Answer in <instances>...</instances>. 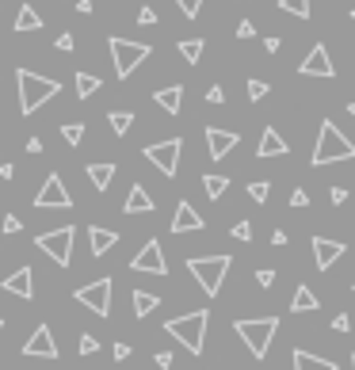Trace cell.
Masks as SVG:
<instances>
[{
	"mask_svg": "<svg viewBox=\"0 0 355 370\" xmlns=\"http://www.w3.org/2000/svg\"><path fill=\"white\" fill-rule=\"evenodd\" d=\"M336 161H355V141L344 138V134L336 130V123L325 119L321 134H317V145H314V156H310V165L325 168V165H336Z\"/></svg>",
	"mask_w": 355,
	"mask_h": 370,
	"instance_id": "cell-1",
	"label": "cell"
},
{
	"mask_svg": "<svg viewBox=\"0 0 355 370\" xmlns=\"http://www.w3.org/2000/svg\"><path fill=\"white\" fill-rule=\"evenodd\" d=\"M16 88H19V115H34L46 99L58 96L61 84L50 81V76L31 73V69H16Z\"/></svg>",
	"mask_w": 355,
	"mask_h": 370,
	"instance_id": "cell-2",
	"label": "cell"
},
{
	"mask_svg": "<svg viewBox=\"0 0 355 370\" xmlns=\"http://www.w3.org/2000/svg\"><path fill=\"white\" fill-rule=\"evenodd\" d=\"M207 325H210V313L195 309V313H183V317H172V321L165 325V332L172 340H180L191 355H199V351H203V344H207Z\"/></svg>",
	"mask_w": 355,
	"mask_h": 370,
	"instance_id": "cell-3",
	"label": "cell"
},
{
	"mask_svg": "<svg viewBox=\"0 0 355 370\" xmlns=\"http://www.w3.org/2000/svg\"><path fill=\"white\" fill-rule=\"evenodd\" d=\"M230 267H233V256H191V260H187L191 279H195L199 287L207 290L210 298L222 290V282H225V275H230Z\"/></svg>",
	"mask_w": 355,
	"mask_h": 370,
	"instance_id": "cell-4",
	"label": "cell"
},
{
	"mask_svg": "<svg viewBox=\"0 0 355 370\" xmlns=\"http://www.w3.org/2000/svg\"><path fill=\"white\" fill-rule=\"evenodd\" d=\"M237 336L245 340V347L252 351V359H264L272 351V340H275V329H279V317H256V321H237L233 325Z\"/></svg>",
	"mask_w": 355,
	"mask_h": 370,
	"instance_id": "cell-5",
	"label": "cell"
},
{
	"mask_svg": "<svg viewBox=\"0 0 355 370\" xmlns=\"http://www.w3.org/2000/svg\"><path fill=\"white\" fill-rule=\"evenodd\" d=\"M34 245L58 263V267H69L73 263V225H61V229H50V233H39Z\"/></svg>",
	"mask_w": 355,
	"mask_h": 370,
	"instance_id": "cell-6",
	"label": "cell"
},
{
	"mask_svg": "<svg viewBox=\"0 0 355 370\" xmlns=\"http://www.w3.org/2000/svg\"><path fill=\"white\" fill-rule=\"evenodd\" d=\"M111 58H115V76L119 81H126V76L134 73V69L141 65V61L149 58V46L145 42H126V39H111Z\"/></svg>",
	"mask_w": 355,
	"mask_h": 370,
	"instance_id": "cell-7",
	"label": "cell"
},
{
	"mask_svg": "<svg viewBox=\"0 0 355 370\" xmlns=\"http://www.w3.org/2000/svg\"><path fill=\"white\" fill-rule=\"evenodd\" d=\"M180 149H183L180 138L157 141V145H145V161H149V165H157L161 176H168V180H172V176L180 172Z\"/></svg>",
	"mask_w": 355,
	"mask_h": 370,
	"instance_id": "cell-8",
	"label": "cell"
},
{
	"mask_svg": "<svg viewBox=\"0 0 355 370\" xmlns=\"http://www.w3.org/2000/svg\"><path fill=\"white\" fill-rule=\"evenodd\" d=\"M73 298L84 305V309L96 313V317H111V279H108V275L96 279V282H88V287H81Z\"/></svg>",
	"mask_w": 355,
	"mask_h": 370,
	"instance_id": "cell-9",
	"label": "cell"
},
{
	"mask_svg": "<svg viewBox=\"0 0 355 370\" xmlns=\"http://www.w3.org/2000/svg\"><path fill=\"white\" fill-rule=\"evenodd\" d=\"M34 206L39 210H69L73 206V195L65 191V183H61V176H46V183H42V191L34 195Z\"/></svg>",
	"mask_w": 355,
	"mask_h": 370,
	"instance_id": "cell-10",
	"label": "cell"
},
{
	"mask_svg": "<svg viewBox=\"0 0 355 370\" xmlns=\"http://www.w3.org/2000/svg\"><path fill=\"white\" fill-rule=\"evenodd\" d=\"M130 271H141V275H168V263H165V252H161V240H145L138 256L130 260Z\"/></svg>",
	"mask_w": 355,
	"mask_h": 370,
	"instance_id": "cell-11",
	"label": "cell"
},
{
	"mask_svg": "<svg viewBox=\"0 0 355 370\" xmlns=\"http://www.w3.org/2000/svg\"><path fill=\"white\" fill-rule=\"evenodd\" d=\"M23 355H31V359H58V340H54V332H50L46 325H39V329L31 332V340L23 344Z\"/></svg>",
	"mask_w": 355,
	"mask_h": 370,
	"instance_id": "cell-12",
	"label": "cell"
},
{
	"mask_svg": "<svg viewBox=\"0 0 355 370\" xmlns=\"http://www.w3.org/2000/svg\"><path fill=\"white\" fill-rule=\"evenodd\" d=\"M298 73H302V76H325V81H329V76H336V65L329 61V50L317 42V46L306 54V61L298 65Z\"/></svg>",
	"mask_w": 355,
	"mask_h": 370,
	"instance_id": "cell-13",
	"label": "cell"
},
{
	"mask_svg": "<svg viewBox=\"0 0 355 370\" xmlns=\"http://www.w3.org/2000/svg\"><path fill=\"white\" fill-rule=\"evenodd\" d=\"M203 214H195V206L187 203V198H180V203H176V214H172V225H168V229L172 233H199L203 229Z\"/></svg>",
	"mask_w": 355,
	"mask_h": 370,
	"instance_id": "cell-14",
	"label": "cell"
},
{
	"mask_svg": "<svg viewBox=\"0 0 355 370\" xmlns=\"http://www.w3.org/2000/svg\"><path fill=\"white\" fill-rule=\"evenodd\" d=\"M344 240H332V237H314V260H317V271H329L332 263L344 256Z\"/></svg>",
	"mask_w": 355,
	"mask_h": 370,
	"instance_id": "cell-15",
	"label": "cell"
},
{
	"mask_svg": "<svg viewBox=\"0 0 355 370\" xmlns=\"http://www.w3.org/2000/svg\"><path fill=\"white\" fill-rule=\"evenodd\" d=\"M0 287L8 290V294H16V298H34V275H31V267H16V271L0 282Z\"/></svg>",
	"mask_w": 355,
	"mask_h": 370,
	"instance_id": "cell-16",
	"label": "cell"
},
{
	"mask_svg": "<svg viewBox=\"0 0 355 370\" xmlns=\"http://www.w3.org/2000/svg\"><path fill=\"white\" fill-rule=\"evenodd\" d=\"M237 141L241 138L233 130H218V126H210V130H207V145H210V156H214V161H222V156L237 145Z\"/></svg>",
	"mask_w": 355,
	"mask_h": 370,
	"instance_id": "cell-17",
	"label": "cell"
},
{
	"mask_svg": "<svg viewBox=\"0 0 355 370\" xmlns=\"http://www.w3.org/2000/svg\"><path fill=\"white\" fill-rule=\"evenodd\" d=\"M290 359H294V370H340L332 359H321V355H310L306 347H294V351H290Z\"/></svg>",
	"mask_w": 355,
	"mask_h": 370,
	"instance_id": "cell-18",
	"label": "cell"
},
{
	"mask_svg": "<svg viewBox=\"0 0 355 370\" xmlns=\"http://www.w3.org/2000/svg\"><path fill=\"white\" fill-rule=\"evenodd\" d=\"M283 153H290V145L279 138L275 126H267L264 138H260V145H256V156H264V161H267V156H283Z\"/></svg>",
	"mask_w": 355,
	"mask_h": 370,
	"instance_id": "cell-19",
	"label": "cell"
},
{
	"mask_svg": "<svg viewBox=\"0 0 355 370\" xmlns=\"http://www.w3.org/2000/svg\"><path fill=\"white\" fill-rule=\"evenodd\" d=\"M157 107H165V115H180V103H183V88L180 84H168V88H157L153 92Z\"/></svg>",
	"mask_w": 355,
	"mask_h": 370,
	"instance_id": "cell-20",
	"label": "cell"
},
{
	"mask_svg": "<svg viewBox=\"0 0 355 370\" xmlns=\"http://www.w3.org/2000/svg\"><path fill=\"white\" fill-rule=\"evenodd\" d=\"M123 210H126V214H149V210H153V198H149V191L141 187V183H134V187H130Z\"/></svg>",
	"mask_w": 355,
	"mask_h": 370,
	"instance_id": "cell-21",
	"label": "cell"
},
{
	"mask_svg": "<svg viewBox=\"0 0 355 370\" xmlns=\"http://www.w3.org/2000/svg\"><path fill=\"white\" fill-rule=\"evenodd\" d=\"M88 240H92V256H103L108 248L119 245V233H115V229H99V225H92V229H88Z\"/></svg>",
	"mask_w": 355,
	"mask_h": 370,
	"instance_id": "cell-22",
	"label": "cell"
},
{
	"mask_svg": "<svg viewBox=\"0 0 355 370\" xmlns=\"http://www.w3.org/2000/svg\"><path fill=\"white\" fill-rule=\"evenodd\" d=\"M317 305H321V298H314L310 287H298L294 298H290V313H314Z\"/></svg>",
	"mask_w": 355,
	"mask_h": 370,
	"instance_id": "cell-23",
	"label": "cell"
},
{
	"mask_svg": "<svg viewBox=\"0 0 355 370\" xmlns=\"http://www.w3.org/2000/svg\"><path fill=\"white\" fill-rule=\"evenodd\" d=\"M130 298H134V317H149V313L161 305V298L153 294V290H134Z\"/></svg>",
	"mask_w": 355,
	"mask_h": 370,
	"instance_id": "cell-24",
	"label": "cell"
},
{
	"mask_svg": "<svg viewBox=\"0 0 355 370\" xmlns=\"http://www.w3.org/2000/svg\"><path fill=\"white\" fill-rule=\"evenodd\" d=\"M88 180L96 183V191H108L115 180V165H88Z\"/></svg>",
	"mask_w": 355,
	"mask_h": 370,
	"instance_id": "cell-25",
	"label": "cell"
},
{
	"mask_svg": "<svg viewBox=\"0 0 355 370\" xmlns=\"http://www.w3.org/2000/svg\"><path fill=\"white\" fill-rule=\"evenodd\" d=\"M12 27H16V31H39V27H42V16L31 8V4H23V8H19V16H16V23H12Z\"/></svg>",
	"mask_w": 355,
	"mask_h": 370,
	"instance_id": "cell-26",
	"label": "cell"
},
{
	"mask_svg": "<svg viewBox=\"0 0 355 370\" xmlns=\"http://www.w3.org/2000/svg\"><path fill=\"white\" fill-rule=\"evenodd\" d=\"M225 187H230V176H203V191H207V198H222Z\"/></svg>",
	"mask_w": 355,
	"mask_h": 370,
	"instance_id": "cell-27",
	"label": "cell"
},
{
	"mask_svg": "<svg viewBox=\"0 0 355 370\" xmlns=\"http://www.w3.org/2000/svg\"><path fill=\"white\" fill-rule=\"evenodd\" d=\"M203 50H207V42H203V39H183V42H180L183 61H191V65H195V61L203 58Z\"/></svg>",
	"mask_w": 355,
	"mask_h": 370,
	"instance_id": "cell-28",
	"label": "cell"
},
{
	"mask_svg": "<svg viewBox=\"0 0 355 370\" xmlns=\"http://www.w3.org/2000/svg\"><path fill=\"white\" fill-rule=\"evenodd\" d=\"M73 84H77V96L81 99H88L92 92H99V76H92V73H77Z\"/></svg>",
	"mask_w": 355,
	"mask_h": 370,
	"instance_id": "cell-29",
	"label": "cell"
},
{
	"mask_svg": "<svg viewBox=\"0 0 355 370\" xmlns=\"http://www.w3.org/2000/svg\"><path fill=\"white\" fill-rule=\"evenodd\" d=\"M108 123H111V130H115V138H123V134L130 130L134 115H130V111H111V115H108Z\"/></svg>",
	"mask_w": 355,
	"mask_h": 370,
	"instance_id": "cell-30",
	"label": "cell"
},
{
	"mask_svg": "<svg viewBox=\"0 0 355 370\" xmlns=\"http://www.w3.org/2000/svg\"><path fill=\"white\" fill-rule=\"evenodd\" d=\"M279 12L298 16V19H310V0H279Z\"/></svg>",
	"mask_w": 355,
	"mask_h": 370,
	"instance_id": "cell-31",
	"label": "cell"
},
{
	"mask_svg": "<svg viewBox=\"0 0 355 370\" xmlns=\"http://www.w3.org/2000/svg\"><path fill=\"white\" fill-rule=\"evenodd\" d=\"M267 195H272V183H267V180H252V183H248V198H252V203H267Z\"/></svg>",
	"mask_w": 355,
	"mask_h": 370,
	"instance_id": "cell-32",
	"label": "cell"
},
{
	"mask_svg": "<svg viewBox=\"0 0 355 370\" xmlns=\"http://www.w3.org/2000/svg\"><path fill=\"white\" fill-rule=\"evenodd\" d=\"M61 138H65L69 145H81V138H84V126H81V123H65V126H61Z\"/></svg>",
	"mask_w": 355,
	"mask_h": 370,
	"instance_id": "cell-33",
	"label": "cell"
},
{
	"mask_svg": "<svg viewBox=\"0 0 355 370\" xmlns=\"http://www.w3.org/2000/svg\"><path fill=\"white\" fill-rule=\"evenodd\" d=\"M267 92H272V88H267L264 81H256V76H252V81H248V99H252V103H256V99H264Z\"/></svg>",
	"mask_w": 355,
	"mask_h": 370,
	"instance_id": "cell-34",
	"label": "cell"
},
{
	"mask_svg": "<svg viewBox=\"0 0 355 370\" xmlns=\"http://www.w3.org/2000/svg\"><path fill=\"white\" fill-rule=\"evenodd\" d=\"M176 4H180V12H183L187 19H195L199 8H203V0H176Z\"/></svg>",
	"mask_w": 355,
	"mask_h": 370,
	"instance_id": "cell-35",
	"label": "cell"
},
{
	"mask_svg": "<svg viewBox=\"0 0 355 370\" xmlns=\"http://www.w3.org/2000/svg\"><path fill=\"white\" fill-rule=\"evenodd\" d=\"M256 282H260V287H275V271H272V267H260V271H256Z\"/></svg>",
	"mask_w": 355,
	"mask_h": 370,
	"instance_id": "cell-36",
	"label": "cell"
},
{
	"mask_svg": "<svg viewBox=\"0 0 355 370\" xmlns=\"http://www.w3.org/2000/svg\"><path fill=\"white\" fill-rule=\"evenodd\" d=\"M233 237H237V240H252V225L237 222V225H233Z\"/></svg>",
	"mask_w": 355,
	"mask_h": 370,
	"instance_id": "cell-37",
	"label": "cell"
},
{
	"mask_svg": "<svg viewBox=\"0 0 355 370\" xmlns=\"http://www.w3.org/2000/svg\"><path fill=\"white\" fill-rule=\"evenodd\" d=\"M252 34H256L252 19H241V23H237V39H252Z\"/></svg>",
	"mask_w": 355,
	"mask_h": 370,
	"instance_id": "cell-38",
	"label": "cell"
},
{
	"mask_svg": "<svg viewBox=\"0 0 355 370\" xmlns=\"http://www.w3.org/2000/svg\"><path fill=\"white\" fill-rule=\"evenodd\" d=\"M19 229H23V222H19L16 214H8V218H4V233H8V237H12V233H19Z\"/></svg>",
	"mask_w": 355,
	"mask_h": 370,
	"instance_id": "cell-39",
	"label": "cell"
},
{
	"mask_svg": "<svg viewBox=\"0 0 355 370\" xmlns=\"http://www.w3.org/2000/svg\"><path fill=\"white\" fill-rule=\"evenodd\" d=\"M96 336H88V332H84V336H81V355H92V351H96Z\"/></svg>",
	"mask_w": 355,
	"mask_h": 370,
	"instance_id": "cell-40",
	"label": "cell"
},
{
	"mask_svg": "<svg viewBox=\"0 0 355 370\" xmlns=\"http://www.w3.org/2000/svg\"><path fill=\"white\" fill-rule=\"evenodd\" d=\"M138 23H141V27H153V23H157V12H153V8H141Z\"/></svg>",
	"mask_w": 355,
	"mask_h": 370,
	"instance_id": "cell-41",
	"label": "cell"
},
{
	"mask_svg": "<svg viewBox=\"0 0 355 370\" xmlns=\"http://www.w3.org/2000/svg\"><path fill=\"white\" fill-rule=\"evenodd\" d=\"M336 332H352V321H347V313H336V321H332Z\"/></svg>",
	"mask_w": 355,
	"mask_h": 370,
	"instance_id": "cell-42",
	"label": "cell"
},
{
	"mask_svg": "<svg viewBox=\"0 0 355 370\" xmlns=\"http://www.w3.org/2000/svg\"><path fill=\"white\" fill-rule=\"evenodd\" d=\"M153 362H157L161 370H168V367H172V351H157V355H153Z\"/></svg>",
	"mask_w": 355,
	"mask_h": 370,
	"instance_id": "cell-43",
	"label": "cell"
},
{
	"mask_svg": "<svg viewBox=\"0 0 355 370\" xmlns=\"http://www.w3.org/2000/svg\"><path fill=\"white\" fill-rule=\"evenodd\" d=\"M306 203H310V195H306V191H302V187H298L294 195H290V206H306Z\"/></svg>",
	"mask_w": 355,
	"mask_h": 370,
	"instance_id": "cell-44",
	"label": "cell"
},
{
	"mask_svg": "<svg viewBox=\"0 0 355 370\" xmlns=\"http://www.w3.org/2000/svg\"><path fill=\"white\" fill-rule=\"evenodd\" d=\"M222 99H225V92H222V88H218V84H214V88H210V92H207V103H222Z\"/></svg>",
	"mask_w": 355,
	"mask_h": 370,
	"instance_id": "cell-45",
	"label": "cell"
},
{
	"mask_svg": "<svg viewBox=\"0 0 355 370\" xmlns=\"http://www.w3.org/2000/svg\"><path fill=\"white\" fill-rule=\"evenodd\" d=\"M329 198L340 206V203H347V191H344V187H332V191H329Z\"/></svg>",
	"mask_w": 355,
	"mask_h": 370,
	"instance_id": "cell-46",
	"label": "cell"
},
{
	"mask_svg": "<svg viewBox=\"0 0 355 370\" xmlns=\"http://www.w3.org/2000/svg\"><path fill=\"white\" fill-rule=\"evenodd\" d=\"M287 240H290V237H287V233H283V229H275V233H272V245H275V248H283V245H287Z\"/></svg>",
	"mask_w": 355,
	"mask_h": 370,
	"instance_id": "cell-47",
	"label": "cell"
},
{
	"mask_svg": "<svg viewBox=\"0 0 355 370\" xmlns=\"http://www.w3.org/2000/svg\"><path fill=\"white\" fill-rule=\"evenodd\" d=\"M58 50H73V34H58Z\"/></svg>",
	"mask_w": 355,
	"mask_h": 370,
	"instance_id": "cell-48",
	"label": "cell"
},
{
	"mask_svg": "<svg viewBox=\"0 0 355 370\" xmlns=\"http://www.w3.org/2000/svg\"><path fill=\"white\" fill-rule=\"evenodd\" d=\"M27 153H42V138H27Z\"/></svg>",
	"mask_w": 355,
	"mask_h": 370,
	"instance_id": "cell-49",
	"label": "cell"
},
{
	"mask_svg": "<svg viewBox=\"0 0 355 370\" xmlns=\"http://www.w3.org/2000/svg\"><path fill=\"white\" fill-rule=\"evenodd\" d=\"M115 359H130V347H126V344H115Z\"/></svg>",
	"mask_w": 355,
	"mask_h": 370,
	"instance_id": "cell-50",
	"label": "cell"
},
{
	"mask_svg": "<svg viewBox=\"0 0 355 370\" xmlns=\"http://www.w3.org/2000/svg\"><path fill=\"white\" fill-rule=\"evenodd\" d=\"M77 12H81V16H88V12H92V0H77Z\"/></svg>",
	"mask_w": 355,
	"mask_h": 370,
	"instance_id": "cell-51",
	"label": "cell"
},
{
	"mask_svg": "<svg viewBox=\"0 0 355 370\" xmlns=\"http://www.w3.org/2000/svg\"><path fill=\"white\" fill-rule=\"evenodd\" d=\"M347 115H352V119H355V103H347Z\"/></svg>",
	"mask_w": 355,
	"mask_h": 370,
	"instance_id": "cell-52",
	"label": "cell"
},
{
	"mask_svg": "<svg viewBox=\"0 0 355 370\" xmlns=\"http://www.w3.org/2000/svg\"><path fill=\"white\" fill-rule=\"evenodd\" d=\"M352 370H355V355H352Z\"/></svg>",
	"mask_w": 355,
	"mask_h": 370,
	"instance_id": "cell-53",
	"label": "cell"
},
{
	"mask_svg": "<svg viewBox=\"0 0 355 370\" xmlns=\"http://www.w3.org/2000/svg\"><path fill=\"white\" fill-rule=\"evenodd\" d=\"M0 332H4V321H0Z\"/></svg>",
	"mask_w": 355,
	"mask_h": 370,
	"instance_id": "cell-54",
	"label": "cell"
},
{
	"mask_svg": "<svg viewBox=\"0 0 355 370\" xmlns=\"http://www.w3.org/2000/svg\"><path fill=\"white\" fill-rule=\"evenodd\" d=\"M352 19H355V12H352Z\"/></svg>",
	"mask_w": 355,
	"mask_h": 370,
	"instance_id": "cell-55",
	"label": "cell"
},
{
	"mask_svg": "<svg viewBox=\"0 0 355 370\" xmlns=\"http://www.w3.org/2000/svg\"><path fill=\"white\" fill-rule=\"evenodd\" d=\"M352 290H355V287H352Z\"/></svg>",
	"mask_w": 355,
	"mask_h": 370,
	"instance_id": "cell-56",
	"label": "cell"
}]
</instances>
